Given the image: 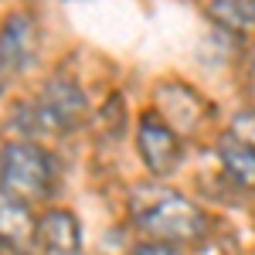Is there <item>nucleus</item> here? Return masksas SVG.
I'll use <instances>...</instances> for the list:
<instances>
[{
	"instance_id": "obj_4",
	"label": "nucleus",
	"mask_w": 255,
	"mask_h": 255,
	"mask_svg": "<svg viewBox=\"0 0 255 255\" xmlns=\"http://www.w3.org/2000/svg\"><path fill=\"white\" fill-rule=\"evenodd\" d=\"M136 150L139 160L146 163V170L153 177H167L180 163V136L177 129L160 116L157 109L143 113L136 123Z\"/></svg>"
},
{
	"instance_id": "obj_2",
	"label": "nucleus",
	"mask_w": 255,
	"mask_h": 255,
	"mask_svg": "<svg viewBox=\"0 0 255 255\" xmlns=\"http://www.w3.org/2000/svg\"><path fill=\"white\" fill-rule=\"evenodd\" d=\"M89 99L79 89V82L68 75H55L41 85L38 99L14 109V119L20 123V133H72L85 123Z\"/></svg>"
},
{
	"instance_id": "obj_9",
	"label": "nucleus",
	"mask_w": 255,
	"mask_h": 255,
	"mask_svg": "<svg viewBox=\"0 0 255 255\" xmlns=\"http://www.w3.org/2000/svg\"><path fill=\"white\" fill-rule=\"evenodd\" d=\"M208 14L215 17L232 34H249L255 31V0H211Z\"/></svg>"
},
{
	"instance_id": "obj_12",
	"label": "nucleus",
	"mask_w": 255,
	"mask_h": 255,
	"mask_svg": "<svg viewBox=\"0 0 255 255\" xmlns=\"http://www.w3.org/2000/svg\"><path fill=\"white\" fill-rule=\"evenodd\" d=\"M245 79H249V85L255 89V48H252V55H249V65H245Z\"/></svg>"
},
{
	"instance_id": "obj_1",
	"label": "nucleus",
	"mask_w": 255,
	"mask_h": 255,
	"mask_svg": "<svg viewBox=\"0 0 255 255\" xmlns=\"http://www.w3.org/2000/svg\"><path fill=\"white\" fill-rule=\"evenodd\" d=\"M133 221L153 242L167 245H184V242H201L208 235V215L194 201L174 191H139L133 194Z\"/></svg>"
},
{
	"instance_id": "obj_7",
	"label": "nucleus",
	"mask_w": 255,
	"mask_h": 255,
	"mask_svg": "<svg viewBox=\"0 0 255 255\" xmlns=\"http://www.w3.org/2000/svg\"><path fill=\"white\" fill-rule=\"evenodd\" d=\"M34 232H38V218L27 211V201L0 187V245L24 249L34 242Z\"/></svg>"
},
{
	"instance_id": "obj_11",
	"label": "nucleus",
	"mask_w": 255,
	"mask_h": 255,
	"mask_svg": "<svg viewBox=\"0 0 255 255\" xmlns=\"http://www.w3.org/2000/svg\"><path fill=\"white\" fill-rule=\"evenodd\" d=\"M133 255H180V249L167 245V242H143V245H136Z\"/></svg>"
},
{
	"instance_id": "obj_8",
	"label": "nucleus",
	"mask_w": 255,
	"mask_h": 255,
	"mask_svg": "<svg viewBox=\"0 0 255 255\" xmlns=\"http://www.w3.org/2000/svg\"><path fill=\"white\" fill-rule=\"evenodd\" d=\"M218 157L225 167V177L242 187V191H255V146L242 143L235 136H225L218 143Z\"/></svg>"
},
{
	"instance_id": "obj_13",
	"label": "nucleus",
	"mask_w": 255,
	"mask_h": 255,
	"mask_svg": "<svg viewBox=\"0 0 255 255\" xmlns=\"http://www.w3.org/2000/svg\"><path fill=\"white\" fill-rule=\"evenodd\" d=\"M3 82H7V72L0 68V92H3Z\"/></svg>"
},
{
	"instance_id": "obj_10",
	"label": "nucleus",
	"mask_w": 255,
	"mask_h": 255,
	"mask_svg": "<svg viewBox=\"0 0 255 255\" xmlns=\"http://www.w3.org/2000/svg\"><path fill=\"white\" fill-rule=\"evenodd\" d=\"M232 126H235V133H232V136L255 146V113H242V116H235Z\"/></svg>"
},
{
	"instance_id": "obj_3",
	"label": "nucleus",
	"mask_w": 255,
	"mask_h": 255,
	"mask_svg": "<svg viewBox=\"0 0 255 255\" xmlns=\"http://www.w3.org/2000/svg\"><path fill=\"white\" fill-rule=\"evenodd\" d=\"M55 157L34 139H10L0 150V187L20 201H44L55 187Z\"/></svg>"
},
{
	"instance_id": "obj_5",
	"label": "nucleus",
	"mask_w": 255,
	"mask_h": 255,
	"mask_svg": "<svg viewBox=\"0 0 255 255\" xmlns=\"http://www.w3.org/2000/svg\"><path fill=\"white\" fill-rule=\"evenodd\" d=\"M38 58V20L27 10L10 14L0 27V68L3 72H24Z\"/></svg>"
},
{
	"instance_id": "obj_6",
	"label": "nucleus",
	"mask_w": 255,
	"mask_h": 255,
	"mask_svg": "<svg viewBox=\"0 0 255 255\" xmlns=\"http://www.w3.org/2000/svg\"><path fill=\"white\" fill-rule=\"evenodd\" d=\"M34 242L48 255H79L82 252V225L68 208H51L38 218Z\"/></svg>"
}]
</instances>
